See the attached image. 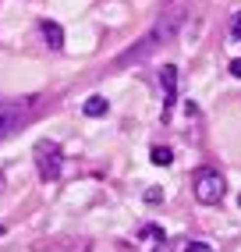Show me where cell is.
Wrapping results in <instances>:
<instances>
[{"mask_svg": "<svg viewBox=\"0 0 241 252\" xmlns=\"http://www.w3.org/2000/svg\"><path fill=\"white\" fill-rule=\"evenodd\" d=\"M195 199L202 206H216L220 199H223V192H227V185H223V174L220 171H199V178H195Z\"/></svg>", "mask_w": 241, "mask_h": 252, "instance_id": "cell-3", "label": "cell"}, {"mask_svg": "<svg viewBox=\"0 0 241 252\" xmlns=\"http://www.w3.org/2000/svg\"><path fill=\"white\" fill-rule=\"evenodd\" d=\"M32 107H36V99H11V103H0V142H4L14 128H22V121L32 114Z\"/></svg>", "mask_w": 241, "mask_h": 252, "instance_id": "cell-2", "label": "cell"}, {"mask_svg": "<svg viewBox=\"0 0 241 252\" xmlns=\"http://www.w3.org/2000/svg\"><path fill=\"white\" fill-rule=\"evenodd\" d=\"M231 75H234V78H241V57H238V61H231Z\"/></svg>", "mask_w": 241, "mask_h": 252, "instance_id": "cell-13", "label": "cell"}, {"mask_svg": "<svg viewBox=\"0 0 241 252\" xmlns=\"http://www.w3.org/2000/svg\"><path fill=\"white\" fill-rule=\"evenodd\" d=\"M160 199H163L160 189H149V192H146V203H160Z\"/></svg>", "mask_w": 241, "mask_h": 252, "instance_id": "cell-11", "label": "cell"}, {"mask_svg": "<svg viewBox=\"0 0 241 252\" xmlns=\"http://www.w3.org/2000/svg\"><path fill=\"white\" fill-rule=\"evenodd\" d=\"M139 238H142V242H152V245H160V242H163V227H156V224H146V227L139 231Z\"/></svg>", "mask_w": 241, "mask_h": 252, "instance_id": "cell-8", "label": "cell"}, {"mask_svg": "<svg viewBox=\"0 0 241 252\" xmlns=\"http://www.w3.org/2000/svg\"><path fill=\"white\" fill-rule=\"evenodd\" d=\"M238 206H241V195H238Z\"/></svg>", "mask_w": 241, "mask_h": 252, "instance_id": "cell-15", "label": "cell"}, {"mask_svg": "<svg viewBox=\"0 0 241 252\" xmlns=\"http://www.w3.org/2000/svg\"><path fill=\"white\" fill-rule=\"evenodd\" d=\"M4 185H7V178H4V171H0V192H4Z\"/></svg>", "mask_w": 241, "mask_h": 252, "instance_id": "cell-14", "label": "cell"}, {"mask_svg": "<svg viewBox=\"0 0 241 252\" xmlns=\"http://www.w3.org/2000/svg\"><path fill=\"white\" fill-rule=\"evenodd\" d=\"M43 36H46L50 50H60V46H64V29H60L57 22H43Z\"/></svg>", "mask_w": 241, "mask_h": 252, "instance_id": "cell-5", "label": "cell"}, {"mask_svg": "<svg viewBox=\"0 0 241 252\" xmlns=\"http://www.w3.org/2000/svg\"><path fill=\"white\" fill-rule=\"evenodd\" d=\"M181 242H184V238H174V242H167V238H163L156 252H181Z\"/></svg>", "mask_w": 241, "mask_h": 252, "instance_id": "cell-9", "label": "cell"}, {"mask_svg": "<svg viewBox=\"0 0 241 252\" xmlns=\"http://www.w3.org/2000/svg\"><path fill=\"white\" fill-rule=\"evenodd\" d=\"M160 86H163V117H170V107H174V96H178V68H167L160 71Z\"/></svg>", "mask_w": 241, "mask_h": 252, "instance_id": "cell-4", "label": "cell"}, {"mask_svg": "<svg viewBox=\"0 0 241 252\" xmlns=\"http://www.w3.org/2000/svg\"><path fill=\"white\" fill-rule=\"evenodd\" d=\"M32 160H36V171L43 181H54L60 174V163H64V153L60 146L54 139H39L36 146H32Z\"/></svg>", "mask_w": 241, "mask_h": 252, "instance_id": "cell-1", "label": "cell"}, {"mask_svg": "<svg viewBox=\"0 0 241 252\" xmlns=\"http://www.w3.org/2000/svg\"><path fill=\"white\" fill-rule=\"evenodd\" d=\"M231 32H234V39H241V11L234 14V29H231Z\"/></svg>", "mask_w": 241, "mask_h": 252, "instance_id": "cell-12", "label": "cell"}, {"mask_svg": "<svg viewBox=\"0 0 241 252\" xmlns=\"http://www.w3.org/2000/svg\"><path fill=\"white\" fill-rule=\"evenodd\" d=\"M82 110H85V117H103V114L110 110V103H107L103 96H89V99L82 103Z\"/></svg>", "mask_w": 241, "mask_h": 252, "instance_id": "cell-6", "label": "cell"}, {"mask_svg": "<svg viewBox=\"0 0 241 252\" xmlns=\"http://www.w3.org/2000/svg\"><path fill=\"white\" fill-rule=\"evenodd\" d=\"M149 160L156 163V167H170V163H174V153H170L167 146H152V153H149Z\"/></svg>", "mask_w": 241, "mask_h": 252, "instance_id": "cell-7", "label": "cell"}, {"mask_svg": "<svg viewBox=\"0 0 241 252\" xmlns=\"http://www.w3.org/2000/svg\"><path fill=\"white\" fill-rule=\"evenodd\" d=\"M184 252H213V245H206V242H188Z\"/></svg>", "mask_w": 241, "mask_h": 252, "instance_id": "cell-10", "label": "cell"}]
</instances>
